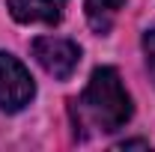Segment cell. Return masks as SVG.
Returning a JSON list of instances; mask_svg holds the SVG:
<instances>
[{
	"instance_id": "3957f363",
	"label": "cell",
	"mask_w": 155,
	"mask_h": 152,
	"mask_svg": "<svg viewBox=\"0 0 155 152\" xmlns=\"http://www.w3.org/2000/svg\"><path fill=\"white\" fill-rule=\"evenodd\" d=\"M33 57L51 78L66 81L75 75L78 63H81V48L72 39L63 36H39L33 39Z\"/></svg>"
},
{
	"instance_id": "52a82bcc",
	"label": "cell",
	"mask_w": 155,
	"mask_h": 152,
	"mask_svg": "<svg viewBox=\"0 0 155 152\" xmlns=\"http://www.w3.org/2000/svg\"><path fill=\"white\" fill-rule=\"evenodd\" d=\"M119 149H149V143L146 140H122Z\"/></svg>"
},
{
	"instance_id": "277c9868",
	"label": "cell",
	"mask_w": 155,
	"mask_h": 152,
	"mask_svg": "<svg viewBox=\"0 0 155 152\" xmlns=\"http://www.w3.org/2000/svg\"><path fill=\"white\" fill-rule=\"evenodd\" d=\"M69 0H6L9 15L18 24H57Z\"/></svg>"
},
{
	"instance_id": "7a4b0ae2",
	"label": "cell",
	"mask_w": 155,
	"mask_h": 152,
	"mask_svg": "<svg viewBox=\"0 0 155 152\" xmlns=\"http://www.w3.org/2000/svg\"><path fill=\"white\" fill-rule=\"evenodd\" d=\"M33 95H36V84L27 66L18 57L0 51V111L18 114L33 101Z\"/></svg>"
},
{
	"instance_id": "6da1fadb",
	"label": "cell",
	"mask_w": 155,
	"mask_h": 152,
	"mask_svg": "<svg viewBox=\"0 0 155 152\" xmlns=\"http://www.w3.org/2000/svg\"><path fill=\"white\" fill-rule=\"evenodd\" d=\"M134 114L131 95L125 90L122 78L114 66H98L87 81L84 93L72 101L75 128H87L96 134H114L125 128V122Z\"/></svg>"
},
{
	"instance_id": "8992f818",
	"label": "cell",
	"mask_w": 155,
	"mask_h": 152,
	"mask_svg": "<svg viewBox=\"0 0 155 152\" xmlns=\"http://www.w3.org/2000/svg\"><path fill=\"white\" fill-rule=\"evenodd\" d=\"M143 54H146V66L155 75V30H146L143 33Z\"/></svg>"
},
{
	"instance_id": "5b68a950",
	"label": "cell",
	"mask_w": 155,
	"mask_h": 152,
	"mask_svg": "<svg viewBox=\"0 0 155 152\" xmlns=\"http://www.w3.org/2000/svg\"><path fill=\"white\" fill-rule=\"evenodd\" d=\"M122 6H125V0H87L84 3V12H87V24L93 27V33L107 36L114 30Z\"/></svg>"
}]
</instances>
